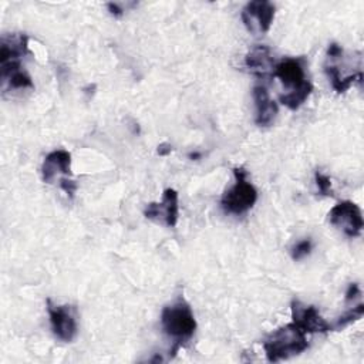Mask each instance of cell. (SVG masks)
<instances>
[{"label": "cell", "instance_id": "cell-1", "mask_svg": "<svg viewBox=\"0 0 364 364\" xmlns=\"http://www.w3.org/2000/svg\"><path fill=\"white\" fill-rule=\"evenodd\" d=\"M272 75L277 77L289 90L287 94L279 97V101L289 109H297L303 105L313 91L311 82L306 78V61L301 57H289L276 63Z\"/></svg>", "mask_w": 364, "mask_h": 364}, {"label": "cell", "instance_id": "cell-2", "mask_svg": "<svg viewBox=\"0 0 364 364\" xmlns=\"http://www.w3.org/2000/svg\"><path fill=\"white\" fill-rule=\"evenodd\" d=\"M161 324L166 336L173 338V347L171 350L172 355L178 353V350L191 340L196 330V320L189 303L179 297L172 304L164 307L161 313Z\"/></svg>", "mask_w": 364, "mask_h": 364}, {"label": "cell", "instance_id": "cell-3", "mask_svg": "<svg viewBox=\"0 0 364 364\" xmlns=\"http://www.w3.org/2000/svg\"><path fill=\"white\" fill-rule=\"evenodd\" d=\"M309 347L306 333L293 321L270 333L263 341L267 361L276 363L303 353Z\"/></svg>", "mask_w": 364, "mask_h": 364}, {"label": "cell", "instance_id": "cell-4", "mask_svg": "<svg viewBox=\"0 0 364 364\" xmlns=\"http://www.w3.org/2000/svg\"><path fill=\"white\" fill-rule=\"evenodd\" d=\"M235 183L222 195L220 205L226 213H246L257 200V191L247 179V171L243 166L233 168Z\"/></svg>", "mask_w": 364, "mask_h": 364}, {"label": "cell", "instance_id": "cell-5", "mask_svg": "<svg viewBox=\"0 0 364 364\" xmlns=\"http://www.w3.org/2000/svg\"><path fill=\"white\" fill-rule=\"evenodd\" d=\"M328 220L348 237L360 236L364 228L361 209L351 200H341L334 205L328 212Z\"/></svg>", "mask_w": 364, "mask_h": 364}, {"label": "cell", "instance_id": "cell-6", "mask_svg": "<svg viewBox=\"0 0 364 364\" xmlns=\"http://www.w3.org/2000/svg\"><path fill=\"white\" fill-rule=\"evenodd\" d=\"M144 216L146 219L159 222L168 228H173L179 216L178 192L172 188H166L162 193L161 202H151L145 206Z\"/></svg>", "mask_w": 364, "mask_h": 364}, {"label": "cell", "instance_id": "cell-7", "mask_svg": "<svg viewBox=\"0 0 364 364\" xmlns=\"http://www.w3.org/2000/svg\"><path fill=\"white\" fill-rule=\"evenodd\" d=\"M274 18V6L267 0L249 1L242 10V21L250 33L269 31Z\"/></svg>", "mask_w": 364, "mask_h": 364}, {"label": "cell", "instance_id": "cell-8", "mask_svg": "<svg viewBox=\"0 0 364 364\" xmlns=\"http://www.w3.org/2000/svg\"><path fill=\"white\" fill-rule=\"evenodd\" d=\"M291 318L306 334L307 333H327L331 328L313 304H304L300 300L291 301Z\"/></svg>", "mask_w": 364, "mask_h": 364}, {"label": "cell", "instance_id": "cell-9", "mask_svg": "<svg viewBox=\"0 0 364 364\" xmlns=\"http://www.w3.org/2000/svg\"><path fill=\"white\" fill-rule=\"evenodd\" d=\"M47 311L54 336L61 341H73L77 336V321L71 309L68 306L53 304V301L47 299Z\"/></svg>", "mask_w": 364, "mask_h": 364}, {"label": "cell", "instance_id": "cell-10", "mask_svg": "<svg viewBox=\"0 0 364 364\" xmlns=\"http://www.w3.org/2000/svg\"><path fill=\"white\" fill-rule=\"evenodd\" d=\"M60 173L65 176L71 175V154L65 149H55L50 152L44 158L41 166V176L47 183H51V181Z\"/></svg>", "mask_w": 364, "mask_h": 364}, {"label": "cell", "instance_id": "cell-11", "mask_svg": "<svg viewBox=\"0 0 364 364\" xmlns=\"http://www.w3.org/2000/svg\"><path fill=\"white\" fill-rule=\"evenodd\" d=\"M246 67L259 77H266L273 74V68L276 65L273 51L267 46H255L245 57Z\"/></svg>", "mask_w": 364, "mask_h": 364}, {"label": "cell", "instance_id": "cell-12", "mask_svg": "<svg viewBox=\"0 0 364 364\" xmlns=\"http://www.w3.org/2000/svg\"><path fill=\"white\" fill-rule=\"evenodd\" d=\"M253 100L256 107L255 122L259 127H269L277 115V104L269 95V91L263 85L253 88Z\"/></svg>", "mask_w": 364, "mask_h": 364}, {"label": "cell", "instance_id": "cell-13", "mask_svg": "<svg viewBox=\"0 0 364 364\" xmlns=\"http://www.w3.org/2000/svg\"><path fill=\"white\" fill-rule=\"evenodd\" d=\"M324 71H326L327 77L330 78V82H331L333 88L337 92L347 91L355 81H361V78H363L361 73H355V74H350L347 77H343L341 73H340V68L336 64H326Z\"/></svg>", "mask_w": 364, "mask_h": 364}, {"label": "cell", "instance_id": "cell-14", "mask_svg": "<svg viewBox=\"0 0 364 364\" xmlns=\"http://www.w3.org/2000/svg\"><path fill=\"white\" fill-rule=\"evenodd\" d=\"M3 87L10 88V90H26V88H34L33 80L31 77L24 71V70H18L14 71L11 74H9L7 77L1 78Z\"/></svg>", "mask_w": 364, "mask_h": 364}, {"label": "cell", "instance_id": "cell-15", "mask_svg": "<svg viewBox=\"0 0 364 364\" xmlns=\"http://www.w3.org/2000/svg\"><path fill=\"white\" fill-rule=\"evenodd\" d=\"M363 314H364V306H363V303H358L355 307H353V309L347 310L344 314H341V316L338 317V320L331 326V328H333V330H340V328L346 327L347 324H350V323H353V321L361 318Z\"/></svg>", "mask_w": 364, "mask_h": 364}, {"label": "cell", "instance_id": "cell-16", "mask_svg": "<svg viewBox=\"0 0 364 364\" xmlns=\"http://www.w3.org/2000/svg\"><path fill=\"white\" fill-rule=\"evenodd\" d=\"M314 181H316V185H317V189L320 192V195L323 196H330L333 193L331 191V181L327 175L321 173V172H316L314 173Z\"/></svg>", "mask_w": 364, "mask_h": 364}, {"label": "cell", "instance_id": "cell-17", "mask_svg": "<svg viewBox=\"0 0 364 364\" xmlns=\"http://www.w3.org/2000/svg\"><path fill=\"white\" fill-rule=\"evenodd\" d=\"M310 252H311V240L304 239V240H300L299 243H296L291 247V257L294 260H300V259L306 257Z\"/></svg>", "mask_w": 364, "mask_h": 364}, {"label": "cell", "instance_id": "cell-18", "mask_svg": "<svg viewBox=\"0 0 364 364\" xmlns=\"http://www.w3.org/2000/svg\"><path fill=\"white\" fill-rule=\"evenodd\" d=\"M60 188L70 196L74 195V192L77 191V183L68 178H60Z\"/></svg>", "mask_w": 364, "mask_h": 364}, {"label": "cell", "instance_id": "cell-19", "mask_svg": "<svg viewBox=\"0 0 364 364\" xmlns=\"http://www.w3.org/2000/svg\"><path fill=\"white\" fill-rule=\"evenodd\" d=\"M357 296H360V287L357 283H351L348 286V290L346 293V301H351L354 300Z\"/></svg>", "mask_w": 364, "mask_h": 364}, {"label": "cell", "instance_id": "cell-20", "mask_svg": "<svg viewBox=\"0 0 364 364\" xmlns=\"http://www.w3.org/2000/svg\"><path fill=\"white\" fill-rule=\"evenodd\" d=\"M327 54H328V57H331V58H337V57H340V55L343 54V48H341L338 44L331 43V44L328 46V48H327Z\"/></svg>", "mask_w": 364, "mask_h": 364}, {"label": "cell", "instance_id": "cell-21", "mask_svg": "<svg viewBox=\"0 0 364 364\" xmlns=\"http://www.w3.org/2000/svg\"><path fill=\"white\" fill-rule=\"evenodd\" d=\"M171 152H172V146H171L169 144L164 142V144H159V145H158V149H156V154H158V155L165 156V155H168V154H171Z\"/></svg>", "mask_w": 364, "mask_h": 364}, {"label": "cell", "instance_id": "cell-22", "mask_svg": "<svg viewBox=\"0 0 364 364\" xmlns=\"http://www.w3.org/2000/svg\"><path fill=\"white\" fill-rule=\"evenodd\" d=\"M107 7H108V10H109V13L111 14H114V16H121L122 14V9L117 4V3H108L107 4Z\"/></svg>", "mask_w": 364, "mask_h": 364}, {"label": "cell", "instance_id": "cell-23", "mask_svg": "<svg viewBox=\"0 0 364 364\" xmlns=\"http://www.w3.org/2000/svg\"><path fill=\"white\" fill-rule=\"evenodd\" d=\"M189 158H191V159H198V158H200V154H199V152H193V154H189Z\"/></svg>", "mask_w": 364, "mask_h": 364}]
</instances>
